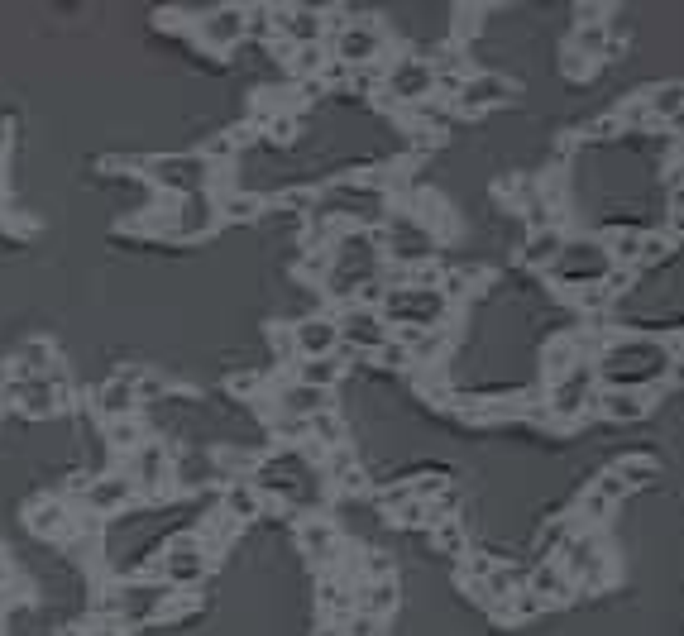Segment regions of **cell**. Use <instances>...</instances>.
<instances>
[{
    "instance_id": "11",
    "label": "cell",
    "mask_w": 684,
    "mask_h": 636,
    "mask_svg": "<svg viewBox=\"0 0 684 636\" xmlns=\"http://www.w3.org/2000/svg\"><path fill=\"white\" fill-rule=\"evenodd\" d=\"M5 402H15L29 417H53L67 402V373L53 369L44 378H10L5 383Z\"/></svg>"
},
{
    "instance_id": "4",
    "label": "cell",
    "mask_w": 684,
    "mask_h": 636,
    "mask_svg": "<svg viewBox=\"0 0 684 636\" xmlns=\"http://www.w3.org/2000/svg\"><path fill=\"white\" fill-rule=\"evenodd\" d=\"M378 316L388 321V330H441L450 302L436 287H383Z\"/></svg>"
},
{
    "instance_id": "41",
    "label": "cell",
    "mask_w": 684,
    "mask_h": 636,
    "mask_svg": "<svg viewBox=\"0 0 684 636\" xmlns=\"http://www.w3.org/2000/svg\"><path fill=\"white\" fill-rule=\"evenodd\" d=\"M311 445H321V450H340L345 445V426L335 417V407L321 412V417H311Z\"/></svg>"
},
{
    "instance_id": "48",
    "label": "cell",
    "mask_w": 684,
    "mask_h": 636,
    "mask_svg": "<svg viewBox=\"0 0 684 636\" xmlns=\"http://www.w3.org/2000/svg\"><path fill=\"white\" fill-rule=\"evenodd\" d=\"M579 302H584L589 311H598V307H608V302H613V292H608V287H584V292H579Z\"/></svg>"
},
{
    "instance_id": "39",
    "label": "cell",
    "mask_w": 684,
    "mask_h": 636,
    "mask_svg": "<svg viewBox=\"0 0 684 636\" xmlns=\"http://www.w3.org/2000/svg\"><path fill=\"white\" fill-rule=\"evenodd\" d=\"M603 249H608V259H613V264L637 268V259H641V235H637V230H613Z\"/></svg>"
},
{
    "instance_id": "1",
    "label": "cell",
    "mask_w": 684,
    "mask_h": 636,
    "mask_svg": "<svg viewBox=\"0 0 684 636\" xmlns=\"http://www.w3.org/2000/svg\"><path fill=\"white\" fill-rule=\"evenodd\" d=\"M254 488H259V498H278L287 507H302V512H316V507L326 503V479H321V469L302 455V450H283V455H273V460H259L254 464Z\"/></svg>"
},
{
    "instance_id": "13",
    "label": "cell",
    "mask_w": 684,
    "mask_h": 636,
    "mask_svg": "<svg viewBox=\"0 0 684 636\" xmlns=\"http://www.w3.org/2000/svg\"><path fill=\"white\" fill-rule=\"evenodd\" d=\"M163 603H168V589H163L158 579H130V584L115 589V603L106 617H115L120 627H134V622L163 617Z\"/></svg>"
},
{
    "instance_id": "7",
    "label": "cell",
    "mask_w": 684,
    "mask_h": 636,
    "mask_svg": "<svg viewBox=\"0 0 684 636\" xmlns=\"http://www.w3.org/2000/svg\"><path fill=\"white\" fill-rule=\"evenodd\" d=\"M551 273L565 287H603L613 278V259H608L603 240H565V249H560V259L551 264Z\"/></svg>"
},
{
    "instance_id": "15",
    "label": "cell",
    "mask_w": 684,
    "mask_h": 636,
    "mask_svg": "<svg viewBox=\"0 0 684 636\" xmlns=\"http://www.w3.org/2000/svg\"><path fill=\"white\" fill-rule=\"evenodd\" d=\"M589 402H594V369H570L565 378H555L551 383V397H546V417L551 421H574L579 412H589Z\"/></svg>"
},
{
    "instance_id": "53",
    "label": "cell",
    "mask_w": 684,
    "mask_h": 636,
    "mask_svg": "<svg viewBox=\"0 0 684 636\" xmlns=\"http://www.w3.org/2000/svg\"><path fill=\"white\" fill-rule=\"evenodd\" d=\"M665 125H670V130H675V134H680V139H684V110H680V115H675V120H665Z\"/></svg>"
},
{
    "instance_id": "32",
    "label": "cell",
    "mask_w": 684,
    "mask_h": 636,
    "mask_svg": "<svg viewBox=\"0 0 684 636\" xmlns=\"http://www.w3.org/2000/svg\"><path fill=\"white\" fill-rule=\"evenodd\" d=\"M527 589L536 593V598H546V603H565L574 593V584L565 579V570L560 565H536L531 570V579H527Z\"/></svg>"
},
{
    "instance_id": "44",
    "label": "cell",
    "mask_w": 684,
    "mask_h": 636,
    "mask_svg": "<svg viewBox=\"0 0 684 636\" xmlns=\"http://www.w3.org/2000/svg\"><path fill=\"white\" fill-rule=\"evenodd\" d=\"M613 474H618V479L627 483V488H641V483H651V479H656L661 469H656L651 460H622L618 469H613Z\"/></svg>"
},
{
    "instance_id": "22",
    "label": "cell",
    "mask_w": 684,
    "mask_h": 636,
    "mask_svg": "<svg viewBox=\"0 0 684 636\" xmlns=\"http://www.w3.org/2000/svg\"><path fill=\"white\" fill-rule=\"evenodd\" d=\"M512 82L508 77H498V72H474V77H464L460 91H455V106L460 110H488L498 106V101H508L512 96Z\"/></svg>"
},
{
    "instance_id": "29",
    "label": "cell",
    "mask_w": 684,
    "mask_h": 636,
    "mask_svg": "<svg viewBox=\"0 0 684 636\" xmlns=\"http://www.w3.org/2000/svg\"><path fill=\"white\" fill-rule=\"evenodd\" d=\"M297 541L307 550V560H316V565H335V555H340V531L331 522H321V517H307L302 531H297Z\"/></svg>"
},
{
    "instance_id": "28",
    "label": "cell",
    "mask_w": 684,
    "mask_h": 636,
    "mask_svg": "<svg viewBox=\"0 0 684 636\" xmlns=\"http://www.w3.org/2000/svg\"><path fill=\"white\" fill-rule=\"evenodd\" d=\"M393 608H398V579H364V584L354 589V613L383 622Z\"/></svg>"
},
{
    "instance_id": "21",
    "label": "cell",
    "mask_w": 684,
    "mask_h": 636,
    "mask_svg": "<svg viewBox=\"0 0 684 636\" xmlns=\"http://www.w3.org/2000/svg\"><path fill=\"white\" fill-rule=\"evenodd\" d=\"M77 527H82V512L67 503V498H39V503L29 507V531H34V536L67 541V536H77Z\"/></svg>"
},
{
    "instance_id": "31",
    "label": "cell",
    "mask_w": 684,
    "mask_h": 636,
    "mask_svg": "<svg viewBox=\"0 0 684 636\" xmlns=\"http://www.w3.org/2000/svg\"><path fill=\"white\" fill-rule=\"evenodd\" d=\"M560 249H565V235H560L555 225H546V230H531L527 244H522V264H527V268H551L555 259H560Z\"/></svg>"
},
{
    "instance_id": "47",
    "label": "cell",
    "mask_w": 684,
    "mask_h": 636,
    "mask_svg": "<svg viewBox=\"0 0 684 636\" xmlns=\"http://www.w3.org/2000/svg\"><path fill=\"white\" fill-rule=\"evenodd\" d=\"M340 636H378V622L364 613H350L345 617V627H340Z\"/></svg>"
},
{
    "instance_id": "36",
    "label": "cell",
    "mask_w": 684,
    "mask_h": 636,
    "mask_svg": "<svg viewBox=\"0 0 684 636\" xmlns=\"http://www.w3.org/2000/svg\"><path fill=\"white\" fill-rule=\"evenodd\" d=\"M235 531H240V522H230L221 507H211V517L201 522V536H197V541L206 546V555H216V550L230 546V536H235Z\"/></svg>"
},
{
    "instance_id": "14",
    "label": "cell",
    "mask_w": 684,
    "mask_h": 636,
    "mask_svg": "<svg viewBox=\"0 0 684 636\" xmlns=\"http://www.w3.org/2000/svg\"><path fill=\"white\" fill-rule=\"evenodd\" d=\"M139 493H134V483L125 479V469H106V474H96L77 488V503L87 517H115V512H125Z\"/></svg>"
},
{
    "instance_id": "27",
    "label": "cell",
    "mask_w": 684,
    "mask_h": 636,
    "mask_svg": "<svg viewBox=\"0 0 684 636\" xmlns=\"http://www.w3.org/2000/svg\"><path fill=\"white\" fill-rule=\"evenodd\" d=\"M225 512V517H230V522H254V517H259V512H264V498H259V488H254V483L244 479H225V493H221V503H216Z\"/></svg>"
},
{
    "instance_id": "33",
    "label": "cell",
    "mask_w": 684,
    "mask_h": 636,
    "mask_svg": "<svg viewBox=\"0 0 684 636\" xmlns=\"http://www.w3.org/2000/svg\"><path fill=\"white\" fill-rule=\"evenodd\" d=\"M216 216L254 220V216H264V197H254V192H216Z\"/></svg>"
},
{
    "instance_id": "17",
    "label": "cell",
    "mask_w": 684,
    "mask_h": 636,
    "mask_svg": "<svg viewBox=\"0 0 684 636\" xmlns=\"http://www.w3.org/2000/svg\"><path fill=\"white\" fill-rule=\"evenodd\" d=\"M197 39L211 53H230L244 44V5H216V10H201L197 20Z\"/></svg>"
},
{
    "instance_id": "43",
    "label": "cell",
    "mask_w": 684,
    "mask_h": 636,
    "mask_svg": "<svg viewBox=\"0 0 684 636\" xmlns=\"http://www.w3.org/2000/svg\"><path fill=\"white\" fill-rule=\"evenodd\" d=\"M431 541H436L445 555H464V550H469V541H464V527L455 522V517H441V522L431 527Z\"/></svg>"
},
{
    "instance_id": "10",
    "label": "cell",
    "mask_w": 684,
    "mask_h": 636,
    "mask_svg": "<svg viewBox=\"0 0 684 636\" xmlns=\"http://www.w3.org/2000/svg\"><path fill=\"white\" fill-rule=\"evenodd\" d=\"M436 91V63L426 58H398V63L383 67V96L402 101V106H426V96Z\"/></svg>"
},
{
    "instance_id": "2",
    "label": "cell",
    "mask_w": 684,
    "mask_h": 636,
    "mask_svg": "<svg viewBox=\"0 0 684 636\" xmlns=\"http://www.w3.org/2000/svg\"><path fill=\"white\" fill-rule=\"evenodd\" d=\"M331 268H326V292H331L335 302H350L359 292H369L378 287V235L374 230H340L331 244Z\"/></svg>"
},
{
    "instance_id": "25",
    "label": "cell",
    "mask_w": 684,
    "mask_h": 636,
    "mask_svg": "<svg viewBox=\"0 0 684 636\" xmlns=\"http://www.w3.org/2000/svg\"><path fill=\"white\" fill-rule=\"evenodd\" d=\"M622 493H627V483L618 474H603L584 488V498H579V512H584V522H608L613 517V507L622 503Z\"/></svg>"
},
{
    "instance_id": "50",
    "label": "cell",
    "mask_w": 684,
    "mask_h": 636,
    "mask_svg": "<svg viewBox=\"0 0 684 636\" xmlns=\"http://www.w3.org/2000/svg\"><path fill=\"white\" fill-rule=\"evenodd\" d=\"M618 130H622V125H618V115H613V120H598V125H589L584 134H589V139H608V134H618Z\"/></svg>"
},
{
    "instance_id": "19",
    "label": "cell",
    "mask_w": 684,
    "mask_h": 636,
    "mask_svg": "<svg viewBox=\"0 0 684 636\" xmlns=\"http://www.w3.org/2000/svg\"><path fill=\"white\" fill-rule=\"evenodd\" d=\"M278 39L292 48H321V39H326V10L278 5Z\"/></svg>"
},
{
    "instance_id": "52",
    "label": "cell",
    "mask_w": 684,
    "mask_h": 636,
    "mask_svg": "<svg viewBox=\"0 0 684 636\" xmlns=\"http://www.w3.org/2000/svg\"><path fill=\"white\" fill-rule=\"evenodd\" d=\"M665 383H684V354H680V359L670 354V369H665Z\"/></svg>"
},
{
    "instance_id": "34",
    "label": "cell",
    "mask_w": 684,
    "mask_h": 636,
    "mask_svg": "<svg viewBox=\"0 0 684 636\" xmlns=\"http://www.w3.org/2000/svg\"><path fill=\"white\" fill-rule=\"evenodd\" d=\"M292 383H307V388H321V393H331L335 383H340V359H302Z\"/></svg>"
},
{
    "instance_id": "18",
    "label": "cell",
    "mask_w": 684,
    "mask_h": 636,
    "mask_svg": "<svg viewBox=\"0 0 684 636\" xmlns=\"http://www.w3.org/2000/svg\"><path fill=\"white\" fill-rule=\"evenodd\" d=\"M96 417H101V421L139 417V369L111 373V378L96 388Z\"/></svg>"
},
{
    "instance_id": "3",
    "label": "cell",
    "mask_w": 684,
    "mask_h": 636,
    "mask_svg": "<svg viewBox=\"0 0 684 636\" xmlns=\"http://www.w3.org/2000/svg\"><path fill=\"white\" fill-rule=\"evenodd\" d=\"M670 369V350L656 340H618L598 354V378L603 388H627V393H646L651 383H665Z\"/></svg>"
},
{
    "instance_id": "38",
    "label": "cell",
    "mask_w": 684,
    "mask_h": 636,
    "mask_svg": "<svg viewBox=\"0 0 684 636\" xmlns=\"http://www.w3.org/2000/svg\"><path fill=\"white\" fill-rule=\"evenodd\" d=\"M579 364H584V340H560V345L546 350V373H551V383L555 378H565L570 369H579Z\"/></svg>"
},
{
    "instance_id": "45",
    "label": "cell",
    "mask_w": 684,
    "mask_h": 636,
    "mask_svg": "<svg viewBox=\"0 0 684 636\" xmlns=\"http://www.w3.org/2000/svg\"><path fill=\"white\" fill-rule=\"evenodd\" d=\"M670 254V240L665 235H641V259L637 264H656V259H665Z\"/></svg>"
},
{
    "instance_id": "6",
    "label": "cell",
    "mask_w": 684,
    "mask_h": 636,
    "mask_svg": "<svg viewBox=\"0 0 684 636\" xmlns=\"http://www.w3.org/2000/svg\"><path fill=\"white\" fill-rule=\"evenodd\" d=\"M206 570H211V555H206V546L197 541V531H182V536H173V541L163 546V555H158V565L149 579H158L163 589H192V584L206 579Z\"/></svg>"
},
{
    "instance_id": "37",
    "label": "cell",
    "mask_w": 684,
    "mask_h": 636,
    "mask_svg": "<svg viewBox=\"0 0 684 636\" xmlns=\"http://www.w3.org/2000/svg\"><path fill=\"white\" fill-rule=\"evenodd\" d=\"M106 440H111L120 455H130V450H139L144 440H149V426L139 417H125V421H106Z\"/></svg>"
},
{
    "instance_id": "51",
    "label": "cell",
    "mask_w": 684,
    "mask_h": 636,
    "mask_svg": "<svg viewBox=\"0 0 684 636\" xmlns=\"http://www.w3.org/2000/svg\"><path fill=\"white\" fill-rule=\"evenodd\" d=\"M670 216L684 220V182H675V187H670Z\"/></svg>"
},
{
    "instance_id": "49",
    "label": "cell",
    "mask_w": 684,
    "mask_h": 636,
    "mask_svg": "<svg viewBox=\"0 0 684 636\" xmlns=\"http://www.w3.org/2000/svg\"><path fill=\"white\" fill-rule=\"evenodd\" d=\"M82 636H125V627H120L115 617H101V622H91V627H82Z\"/></svg>"
},
{
    "instance_id": "16",
    "label": "cell",
    "mask_w": 684,
    "mask_h": 636,
    "mask_svg": "<svg viewBox=\"0 0 684 636\" xmlns=\"http://www.w3.org/2000/svg\"><path fill=\"white\" fill-rule=\"evenodd\" d=\"M216 225H221V216H216V192L182 197V201H173V211H168V235H173V240H201V235H211Z\"/></svg>"
},
{
    "instance_id": "12",
    "label": "cell",
    "mask_w": 684,
    "mask_h": 636,
    "mask_svg": "<svg viewBox=\"0 0 684 636\" xmlns=\"http://www.w3.org/2000/svg\"><path fill=\"white\" fill-rule=\"evenodd\" d=\"M335 330H340V345H350V350H359V354H378L393 340L388 321H383L378 307H369V302H350V307L335 316Z\"/></svg>"
},
{
    "instance_id": "9",
    "label": "cell",
    "mask_w": 684,
    "mask_h": 636,
    "mask_svg": "<svg viewBox=\"0 0 684 636\" xmlns=\"http://www.w3.org/2000/svg\"><path fill=\"white\" fill-rule=\"evenodd\" d=\"M125 479L134 483V493H149V498H163L173 488V455L163 450V440H144L139 450L125 455Z\"/></svg>"
},
{
    "instance_id": "55",
    "label": "cell",
    "mask_w": 684,
    "mask_h": 636,
    "mask_svg": "<svg viewBox=\"0 0 684 636\" xmlns=\"http://www.w3.org/2000/svg\"><path fill=\"white\" fill-rule=\"evenodd\" d=\"M63 636H82V627H67V632Z\"/></svg>"
},
{
    "instance_id": "8",
    "label": "cell",
    "mask_w": 684,
    "mask_h": 636,
    "mask_svg": "<svg viewBox=\"0 0 684 636\" xmlns=\"http://www.w3.org/2000/svg\"><path fill=\"white\" fill-rule=\"evenodd\" d=\"M331 34V53L335 63H345L350 72H359V67H374L378 53H383V29H378L374 20H350V24H331L326 29Z\"/></svg>"
},
{
    "instance_id": "5",
    "label": "cell",
    "mask_w": 684,
    "mask_h": 636,
    "mask_svg": "<svg viewBox=\"0 0 684 636\" xmlns=\"http://www.w3.org/2000/svg\"><path fill=\"white\" fill-rule=\"evenodd\" d=\"M144 173H149V182H154L158 192H168L173 201L197 197V192H211V182H216V168H211L201 154L149 158V163H144Z\"/></svg>"
},
{
    "instance_id": "20",
    "label": "cell",
    "mask_w": 684,
    "mask_h": 636,
    "mask_svg": "<svg viewBox=\"0 0 684 636\" xmlns=\"http://www.w3.org/2000/svg\"><path fill=\"white\" fill-rule=\"evenodd\" d=\"M292 350H297V364L302 359H335V350H340L335 316H302L292 326Z\"/></svg>"
},
{
    "instance_id": "54",
    "label": "cell",
    "mask_w": 684,
    "mask_h": 636,
    "mask_svg": "<svg viewBox=\"0 0 684 636\" xmlns=\"http://www.w3.org/2000/svg\"><path fill=\"white\" fill-rule=\"evenodd\" d=\"M10 584V565H5V555H0V589Z\"/></svg>"
},
{
    "instance_id": "23",
    "label": "cell",
    "mask_w": 684,
    "mask_h": 636,
    "mask_svg": "<svg viewBox=\"0 0 684 636\" xmlns=\"http://www.w3.org/2000/svg\"><path fill=\"white\" fill-rule=\"evenodd\" d=\"M321 412H331V393L307 388V383H283V388H278V417L311 421V417H321Z\"/></svg>"
},
{
    "instance_id": "26",
    "label": "cell",
    "mask_w": 684,
    "mask_h": 636,
    "mask_svg": "<svg viewBox=\"0 0 684 636\" xmlns=\"http://www.w3.org/2000/svg\"><path fill=\"white\" fill-rule=\"evenodd\" d=\"M608 550H603V541H598L594 531H584V536H565L560 541V570H565V579H579V574L589 570V565H598Z\"/></svg>"
},
{
    "instance_id": "42",
    "label": "cell",
    "mask_w": 684,
    "mask_h": 636,
    "mask_svg": "<svg viewBox=\"0 0 684 636\" xmlns=\"http://www.w3.org/2000/svg\"><path fill=\"white\" fill-rule=\"evenodd\" d=\"M574 53L589 63V58H598L603 48H608V24H584V29H574Z\"/></svg>"
},
{
    "instance_id": "46",
    "label": "cell",
    "mask_w": 684,
    "mask_h": 636,
    "mask_svg": "<svg viewBox=\"0 0 684 636\" xmlns=\"http://www.w3.org/2000/svg\"><path fill=\"white\" fill-rule=\"evenodd\" d=\"M488 574H493V560H488V555H469V565H464V579H469L474 589H484Z\"/></svg>"
},
{
    "instance_id": "35",
    "label": "cell",
    "mask_w": 684,
    "mask_h": 636,
    "mask_svg": "<svg viewBox=\"0 0 684 636\" xmlns=\"http://www.w3.org/2000/svg\"><path fill=\"white\" fill-rule=\"evenodd\" d=\"M680 110H684V82H661L646 96V115L651 120H675Z\"/></svg>"
},
{
    "instance_id": "24",
    "label": "cell",
    "mask_w": 684,
    "mask_h": 636,
    "mask_svg": "<svg viewBox=\"0 0 684 636\" xmlns=\"http://www.w3.org/2000/svg\"><path fill=\"white\" fill-rule=\"evenodd\" d=\"M646 407H651V393H627V388H598L589 402V412L608 421H641Z\"/></svg>"
},
{
    "instance_id": "40",
    "label": "cell",
    "mask_w": 684,
    "mask_h": 636,
    "mask_svg": "<svg viewBox=\"0 0 684 636\" xmlns=\"http://www.w3.org/2000/svg\"><path fill=\"white\" fill-rule=\"evenodd\" d=\"M321 608L331 617H350L354 613V593H350V584L345 579H321Z\"/></svg>"
},
{
    "instance_id": "30",
    "label": "cell",
    "mask_w": 684,
    "mask_h": 636,
    "mask_svg": "<svg viewBox=\"0 0 684 636\" xmlns=\"http://www.w3.org/2000/svg\"><path fill=\"white\" fill-rule=\"evenodd\" d=\"M58 369V350L48 340H24L15 350V373L10 378H44V373Z\"/></svg>"
}]
</instances>
